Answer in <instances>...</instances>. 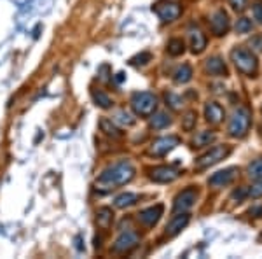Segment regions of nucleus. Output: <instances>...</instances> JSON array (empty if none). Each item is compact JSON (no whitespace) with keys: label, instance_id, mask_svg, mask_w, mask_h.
<instances>
[{"label":"nucleus","instance_id":"obj_1","mask_svg":"<svg viewBox=\"0 0 262 259\" xmlns=\"http://www.w3.org/2000/svg\"><path fill=\"white\" fill-rule=\"evenodd\" d=\"M136 170L130 161H119V163L112 165L107 170L102 172V175L96 179L95 188L100 193H110L114 189L121 188L130 180H133Z\"/></svg>","mask_w":262,"mask_h":259},{"label":"nucleus","instance_id":"obj_2","mask_svg":"<svg viewBox=\"0 0 262 259\" xmlns=\"http://www.w3.org/2000/svg\"><path fill=\"white\" fill-rule=\"evenodd\" d=\"M231 61L235 63V67L238 68L241 74L245 76H255L259 70V61L257 56L246 48H235L231 51Z\"/></svg>","mask_w":262,"mask_h":259},{"label":"nucleus","instance_id":"obj_3","mask_svg":"<svg viewBox=\"0 0 262 259\" xmlns=\"http://www.w3.org/2000/svg\"><path fill=\"white\" fill-rule=\"evenodd\" d=\"M250 123H252L250 111L246 107H238L235 109L233 116H231L229 124H227V132L235 139H243L248 133V130H250Z\"/></svg>","mask_w":262,"mask_h":259},{"label":"nucleus","instance_id":"obj_4","mask_svg":"<svg viewBox=\"0 0 262 259\" xmlns=\"http://www.w3.org/2000/svg\"><path fill=\"white\" fill-rule=\"evenodd\" d=\"M156 107H157V98L154 93L149 91H138L131 96V109L136 116L149 117L154 114Z\"/></svg>","mask_w":262,"mask_h":259},{"label":"nucleus","instance_id":"obj_5","mask_svg":"<svg viewBox=\"0 0 262 259\" xmlns=\"http://www.w3.org/2000/svg\"><path fill=\"white\" fill-rule=\"evenodd\" d=\"M229 154H231L229 145H215V147H211L208 152H205V154L199 156L198 160L194 161V168L196 170L210 168V167H213V165H217L218 161L226 160Z\"/></svg>","mask_w":262,"mask_h":259},{"label":"nucleus","instance_id":"obj_6","mask_svg":"<svg viewBox=\"0 0 262 259\" xmlns=\"http://www.w3.org/2000/svg\"><path fill=\"white\" fill-rule=\"evenodd\" d=\"M152 11L157 14V18L164 23H170V21L179 20V16L182 14V7L180 4L173 2V0H159L152 5Z\"/></svg>","mask_w":262,"mask_h":259},{"label":"nucleus","instance_id":"obj_7","mask_svg":"<svg viewBox=\"0 0 262 259\" xmlns=\"http://www.w3.org/2000/svg\"><path fill=\"white\" fill-rule=\"evenodd\" d=\"M140 238L135 231H124L117 236V240L112 245V252L114 254H126V252L133 251V249L138 245Z\"/></svg>","mask_w":262,"mask_h":259},{"label":"nucleus","instance_id":"obj_8","mask_svg":"<svg viewBox=\"0 0 262 259\" xmlns=\"http://www.w3.org/2000/svg\"><path fill=\"white\" fill-rule=\"evenodd\" d=\"M179 144H180V139L179 137H175V135L159 137V139H156L154 142L151 144L149 152L154 154V156H164V154H168L170 151H173Z\"/></svg>","mask_w":262,"mask_h":259},{"label":"nucleus","instance_id":"obj_9","mask_svg":"<svg viewBox=\"0 0 262 259\" xmlns=\"http://www.w3.org/2000/svg\"><path fill=\"white\" fill-rule=\"evenodd\" d=\"M236 175H238V168L236 167L224 168V170L215 172L213 175L208 179V184H210V188H213V189L226 188V186H229V184L236 179Z\"/></svg>","mask_w":262,"mask_h":259},{"label":"nucleus","instance_id":"obj_10","mask_svg":"<svg viewBox=\"0 0 262 259\" xmlns=\"http://www.w3.org/2000/svg\"><path fill=\"white\" fill-rule=\"evenodd\" d=\"M196 200H198V189L194 188H187L182 193L175 196L173 201V210L175 212H187L189 208L194 207Z\"/></svg>","mask_w":262,"mask_h":259},{"label":"nucleus","instance_id":"obj_11","mask_svg":"<svg viewBox=\"0 0 262 259\" xmlns=\"http://www.w3.org/2000/svg\"><path fill=\"white\" fill-rule=\"evenodd\" d=\"M179 177L180 172L173 167H168V165H161V167H156L151 170V179L157 184H170L179 179Z\"/></svg>","mask_w":262,"mask_h":259},{"label":"nucleus","instance_id":"obj_12","mask_svg":"<svg viewBox=\"0 0 262 259\" xmlns=\"http://www.w3.org/2000/svg\"><path fill=\"white\" fill-rule=\"evenodd\" d=\"M229 16H227V12L224 9H218L217 12H213V16L210 18V28L213 35L217 37H222L229 32Z\"/></svg>","mask_w":262,"mask_h":259},{"label":"nucleus","instance_id":"obj_13","mask_svg":"<svg viewBox=\"0 0 262 259\" xmlns=\"http://www.w3.org/2000/svg\"><path fill=\"white\" fill-rule=\"evenodd\" d=\"M163 205H156V207H149V208H143L140 210L138 214V221L143 224V226L152 228L157 224V221L161 219V215H163Z\"/></svg>","mask_w":262,"mask_h":259},{"label":"nucleus","instance_id":"obj_14","mask_svg":"<svg viewBox=\"0 0 262 259\" xmlns=\"http://www.w3.org/2000/svg\"><path fill=\"white\" fill-rule=\"evenodd\" d=\"M205 117H207V121L210 124H218V123H222L224 117H226V111H224L222 105L217 104V102H208V104L205 105Z\"/></svg>","mask_w":262,"mask_h":259},{"label":"nucleus","instance_id":"obj_15","mask_svg":"<svg viewBox=\"0 0 262 259\" xmlns=\"http://www.w3.org/2000/svg\"><path fill=\"white\" fill-rule=\"evenodd\" d=\"M205 70L210 74V76H217V77H226L227 76V67L224 63L222 58H218V56H211L205 61Z\"/></svg>","mask_w":262,"mask_h":259},{"label":"nucleus","instance_id":"obj_16","mask_svg":"<svg viewBox=\"0 0 262 259\" xmlns=\"http://www.w3.org/2000/svg\"><path fill=\"white\" fill-rule=\"evenodd\" d=\"M189 221H191V217H189V214H185V212H182L180 215H175L173 219H171L170 223H168V226H166V235L168 236L179 235L183 228L189 224Z\"/></svg>","mask_w":262,"mask_h":259},{"label":"nucleus","instance_id":"obj_17","mask_svg":"<svg viewBox=\"0 0 262 259\" xmlns=\"http://www.w3.org/2000/svg\"><path fill=\"white\" fill-rule=\"evenodd\" d=\"M189 40H191V51L194 55H199L207 48V37L199 28H191L189 30Z\"/></svg>","mask_w":262,"mask_h":259},{"label":"nucleus","instance_id":"obj_18","mask_svg":"<svg viewBox=\"0 0 262 259\" xmlns=\"http://www.w3.org/2000/svg\"><path fill=\"white\" fill-rule=\"evenodd\" d=\"M114 221V212L110 210L108 207H102L96 210V223L102 230H108Z\"/></svg>","mask_w":262,"mask_h":259},{"label":"nucleus","instance_id":"obj_19","mask_svg":"<svg viewBox=\"0 0 262 259\" xmlns=\"http://www.w3.org/2000/svg\"><path fill=\"white\" fill-rule=\"evenodd\" d=\"M191 79H192V68L189 63L180 65V67L173 72V81L177 84H187Z\"/></svg>","mask_w":262,"mask_h":259},{"label":"nucleus","instance_id":"obj_20","mask_svg":"<svg viewBox=\"0 0 262 259\" xmlns=\"http://www.w3.org/2000/svg\"><path fill=\"white\" fill-rule=\"evenodd\" d=\"M136 201H138V195H135V193H123V195H119L114 200V205L117 208H128L133 207Z\"/></svg>","mask_w":262,"mask_h":259},{"label":"nucleus","instance_id":"obj_21","mask_svg":"<svg viewBox=\"0 0 262 259\" xmlns=\"http://www.w3.org/2000/svg\"><path fill=\"white\" fill-rule=\"evenodd\" d=\"M100 128H102V132H104L105 135L112 137V139H121V137H123V132L112 123V119H105L104 117V119L100 121Z\"/></svg>","mask_w":262,"mask_h":259},{"label":"nucleus","instance_id":"obj_22","mask_svg":"<svg viewBox=\"0 0 262 259\" xmlns=\"http://www.w3.org/2000/svg\"><path fill=\"white\" fill-rule=\"evenodd\" d=\"M168 124H171V119L166 112H156V114H152L151 128H154V130H161V128H166Z\"/></svg>","mask_w":262,"mask_h":259},{"label":"nucleus","instance_id":"obj_23","mask_svg":"<svg viewBox=\"0 0 262 259\" xmlns=\"http://www.w3.org/2000/svg\"><path fill=\"white\" fill-rule=\"evenodd\" d=\"M215 139H217V135H215L213 132H208V130L198 132L194 137V145L196 147H205V145H210Z\"/></svg>","mask_w":262,"mask_h":259},{"label":"nucleus","instance_id":"obj_24","mask_svg":"<svg viewBox=\"0 0 262 259\" xmlns=\"http://www.w3.org/2000/svg\"><path fill=\"white\" fill-rule=\"evenodd\" d=\"M91 96H93V100H95V104L98 105V107H102V109H110L112 107L110 96H108L107 93L102 91V89H93Z\"/></svg>","mask_w":262,"mask_h":259},{"label":"nucleus","instance_id":"obj_25","mask_svg":"<svg viewBox=\"0 0 262 259\" xmlns=\"http://www.w3.org/2000/svg\"><path fill=\"white\" fill-rule=\"evenodd\" d=\"M168 55L171 56H180L183 55V51H185V44H183L182 39H171L170 42H168Z\"/></svg>","mask_w":262,"mask_h":259},{"label":"nucleus","instance_id":"obj_26","mask_svg":"<svg viewBox=\"0 0 262 259\" xmlns=\"http://www.w3.org/2000/svg\"><path fill=\"white\" fill-rule=\"evenodd\" d=\"M164 100H166V105L170 109H173V111H180L183 105L182 98H180L179 95H175L173 91H166L164 93Z\"/></svg>","mask_w":262,"mask_h":259},{"label":"nucleus","instance_id":"obj_27","mask_svg":"<svg viewBox=\"0 0 262 259\" xmlns=\"http://www.w3.org/2000/svg\"><path fill=\"white\" fill-rule=\"evenodd\" d=\"M248 175L252 177V179H262V158L261 160H255L252 161L250 165H248Z\"/></svg>","mask_w":262,"mask_h":259},{"label":"nucleus","instance_id":"obj_28","mask_svg":"<svg viewBox=\"0 0 262 259\" xmlns=\"http://www.w3.org/2000/svg\"><path fill=\"white\" fill-rule=\"evenodd\" d=\"M236 33H248L252 32V28H254V23H252L248 18H239L236 21Z\"/></svg>","mask_w":262,"mask_h":259},{"label":"nucleus","instance_id":"obj_29","mask_svg":"<svg viewBox=\"0 0 262 259\" xmlns=\"http://www.w3.org/2000/svg\"><path fill=\"white\" fill-rule=\"evenodd\" d=\"M194 126H196V112L189 111L185 114V117H182V128L185 132H192Z\"/></svg>","mask_w":262,"mask_h":259},{"label":"nucleus","instance_id":"obj_30","mask_svg":"<svg viewBox=\"0 0 262 259\" xmlns=\"http://www.w3.org/2000/svg\"><path fill=\"white\" fill-rule=\"evenodd\" d=\"M248 191V198H261L262 196V179H257V182L252 184L250 189H246Z\"/></svg>","mask_w":262,"mask_h":259},{"label":"nucleus","instance_id":"obj_31","mask_svg":"<svg viewBox=\"0 0 262 259\" xmlns=\"http://www.w3.org/2000/svg\"><path fill=\"white\" fill-rule=\"evenodd\" d=\"M115 121H119V123L131 126V124L135 123V117H131V114H128L126 111H117L115 112Z\"/></svg>","mask_w":262,"mask_h":259},{"label":"nucleus","instance_id":"obj_32","mask_svg":"<svg viewBox=\"0 0 262 259\" xmlns=\"http://www.w3.org/2000/svg\"><path fill=\"white\" fill-rule=\"evenodd\" d=\"M147 61H151V55L149 53H142V55L131 58V65H145Z\"/></svg>","mask_w":262,"mask_h":259},{"label":"nucleus","instance_id":"obj_33","mask_svg":"<svg viewBox=\"0 0 262 259\" xmlns=\"http://www.w3.org/2000/svg\"><path fill=\"white\" fill-rule=\"evenodd\" d=\"M229 4L233 5V9L238 12H243L248 7V0H229Z\"/></svg>","mask_w":262,"mask_h":259},{"label":"nucleus","instance_id":"obj_34","mask_svg":"<svg viewBox=\"0 0 262 259\" xmlns=\"http://www.w3.org/2000/svg\"><path fill=\"white\" fill-rule=\"evenodd\" d=\"M246 196H248V191H246V189H243V188H239L238 191L233 193V200H236L238 203H239V201H243Z\"/></svg>","mask_w":262,"mask_h":259},{"label":"nucleus","instance_id":"obj_35","mask_svg":"<svg viewBox=\"0 0 262 259\" xmlns=\"http://www.w3.org/2000/svg\"><path fill=\"white\" fill-rule=\"evenodd\" d=\"M252 11H254V18L257 20V23L262 25V5L261 4H255L254 7H252Z\"/></svg>","mask_w":262,"mask_h":259},{"label":"nucleus","instance_id":"obj_36","mask_svg":"<svg viewBox=\"0 0 262 259\" xmlns=\"http://www.w3.org/2000/svg\"><path fill=\"white\" fill-rule=\"evenodd\" d=\"M250 44L254 46V48L257 49V51H262V37H261V35L254 37V39H252V42H250Z\"/></svg>","mask_w":262,"mask_h":259},{"label":"nucleus","instance_id":"obj_37","mask_svg":"<svg viewBox=\"0 0 262 259\" xmlns=\"http://www.w3.org/2000/svg\"><path fill=\"white\" fill-rule=\"evenodd\" d=\"M250 215H254V217H262V205L261 207H252Z\"/></svg>","mask_w":262,"mask_h":259},{"label":"nucleus","instance_id":"obj_38","mask_svg":"<svg viewBox=\"0 0 262 259\" xmlns=\"http://www.w3.org/2000/svg\"><path fill=\"white\" fill-rule=\"evenodd\" d=\"M115 81H117V83H123V81H124V74H123V72H119V74H117Z\"/></svg>","mask_w":262,"mask_h":259},{"label":"nucleus","instance_id":"obj_39","mask_svg":"<svg viewBox=\"0 0 262 259\" xmlns=\"http://www.w3.org/2000/svg\"><path fill=\"white\" fill-rule=\"evenodd\" d=\"M76 242H77V245H76V247H77V251H84V249H82V245H80V236H77V238H76Z\"/></svg>","mask_w":262,"mask_h":259}]
</instances>
